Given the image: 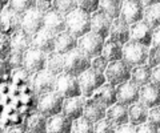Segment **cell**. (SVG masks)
I'll return each instance as SVG.
<instances>
[{
    "mask_svg": "<svg viewBox=\"0 0 160 133\" xmlns=\"http://www.w3.org/2000/svg\"><path fill=\"white\" fill-rule=\"evenodd\" d=\"M55 37L56 35H53L46 28H42L32 36V48H36L48 55L55 51Z\"/></svg>",
    "mask_w": 160,
    "mask_h": 133,
    "instance_id": "17",
    "label": "cell"
},
{
    "mask_svg": "<svg viewBox=\"0 0 160 133\" xmlns=\"http://www.w3.org/2000/svg\"><path fill=\"white\" fill-rule=\"evenodd\" d=\"M106 81L118 87L131 78V68H129L123 60L112 61L108 64L106 72H104Z\"/></svg>",
    "mask_w": 160,
    "mask_h": 133,
    "instance_id": "8",
    "label": "cell"
},
{
    "mask_svg": "<svg viewBox=\"0 0 160 133\" xmlns=\"http://www.w3.org/2000/svg\"><path fill=\"white\" fill-rule=\"evenodd\" d=\"M71 133H93V122L84 119V117L73 120Z\"/></svg>",
    "mask_w": 160,
    "mask_h": 133,
    "instance_id": "36",
    "label": "cell"
},
{
    "mask_svg": "<svg viewBox=\"0 0 160 133\" xmlns=\"http://www.w3.org/2000/svg\"><path fill=\"white\" fill-rule=\"evenodd\" d=\"M8 2L9 0H0V4H2V6H7Z\"/></svg>",
    "mask_w": 160,
    "mask_h": 133,
    "instance_id": "54",
    "label": "cell"
},
{
    "mask_svg": "<svg viewBox=\"0 0 160 133\" xmlns=\"http://www.w3.org/2000/svg\"><path fill=\"white\" fill-rule=\"evenodd\" d=\"M72 121L59 113L47 120V133H71Z\"/></svg>",
    "mask_w": 160,
    "mask_h": 133,
    "instance_id": "27",
    "label": "cell"
},
{
    "mask_svg": "<svg viewBox=\"0 0 160 133\" xmlns=\"http://www.w3.org/2000/svg\"><path fill=\"white\" fill-rule=\"evenodd\" d=\"M47 117L40 112H32L23 120V126L27 133H47Z\"/></svg>",
    "mask_w": 160,
    "mask_h": 133,
    "instance_id": "20",
    "label": "cell"
},
{
    "mask_svg": "<svg viewBox=\"0 0 160 133\" xmlns=\"http://www.w3.org/2000/svg\"><path fill=\"white\" fill-rule=\"evenodd\" d=\"M75 48H78V37H75L69 32L64 31L55 37V52L66 55Z\"/></svg>",
    "mask_w": 160,
    "mask_h": 133,
    "instance_id": "26",
    "label": "cell"
},
{
    "mask_svg": "<svg viewBox=\"0 0 160 133\" xmlns=\"http://www.w3.org/2000/svg\"><path fill=\"white\" fill-rule=\"evenodd\" d=\"M147 65L151 68H156L160 65V49L159 48H153V47L148 48Z\"/></svg>",
    "mask_w": 160,
    "mask_h": 133,
    "instance_id": "42",
    "label": "cell"
},
{
    "mask_svg": "<svg viewBox=\"0 0 160 133\" xmlns=\"http://www.w3.org/2000/svg\"><path fill=\"white\" fill-rule=\"evenodd\" d=\"M115 133H135V126L131 125L128 122V124H123V125H119L116 126V131Z\"/></svg>",
    "mask_w": 160,
    "mask_h": 133,
    "instance_id": "50",
    "label": "cell"
},
{
    "mask_svg": "<svg viewBox=\"0 0 160 133\" xmlns=\"http://www.w3.org/2000/svg\"><path fill=\"white\" fill-rule=\"evenodd\" d=\"M106 112L107 108H104L102 104L95 101L92 97L86 98L84 101V108H83V117L89 120L91 122H98L100 120L106 119Z\"/></svg>",
    "mask_w": 160,
    "mask_h": 133,
    "instance_id": "23",
    "label": "cell"
},
{
    "mask_svg": "<svg viewBox=\"0 0 160 133\" xmlns=\"http://www.w3.org/2000/svg\"><path fill=\"white\" fill-rule=\"evenodd\" d=\"M43 21L44 13L33 7L22 15V29L24 32H27L28 35L33 36L35 33L43 28Z\"/></svg>",
    "mask_w": 160,
    "mask_h": 133,
    "instance_id": "14",
    "label": "cell"
},
{
    "mask_svg": "<svg viewBox=\"0 0 160 133\" xmlns=\"http://www.w3.org/2000/svg\"><path fill=\"white\" fill-rule=\"evenodd\" d=\"M46 2H52V0H46Z\"/></svg>",
    "mask_w": 160,
    "mask_h": 133,
    "instance_id": "56",
    "label": "cell"
},
{
    "mask_svg": "<svg viewBox=\"0 0 160 133\" xmlns=\"http://www.w3.org/2000/svg\"><path fill=\"white\" fill-rule=\"evenodd\" d=\"M31 76L29 73L23 69V68H19V69H13V78L15 80H19L20 83H24L26 80H31Z\"/></svg>",
    "mask_w": 160,
    "mask_h": 133,
    "instance_id": "46",
    "label": "cell"
},
{
    "mask_svg": "<svg viewBox=\"0 0 160 133\" xmlns=\"http://www.w3.org/2000/svg\"><path fill=\"white\" fill-rule=\"evenodd\" d=\"M108 39L119 43L120 45H124L129 41V26L120 17L113 19L111 23V28H109Z\"/></svg>",
    "mask_w": 160,
    "mask_h": 133,
    "instance_id": "21",
    "label": "cell"
},
{
    "mask_svg": "<svg viewBox=\"0 0 160 133\" xmlns=\"http://www.w3.org/2000/svg\"><path fill=\"white\" fill-rule=\"evenodd\" d=\"M144 16V7L140 4L139 0H123L122 9H120L119 17L126 21L128 26L143 20Z\"/></svg>",
    "mask_w": 160,
    "mask_h": 133,
    "instance_id": "12",
    "label": "cell"
},
{
    "mask_svg": "<svg viewBox=\"0 0 160 133\" xmlns=\"http://www.w3.org/2000/svg\"><path fill=\"white\" fill-rule=\"evenodd\" d=\"M151 83L155 84L158 88H160V65L156 68H152V73H151Z\"/></svg>",
    "mask_w": 160,
    "mask_h": 133,
    "instance_id": "48",
    "label": "cell"
},
{
    "mask_svg": "<svg viewBox=\"0 0 160 133\" xmlns=\"http://www.w3.org/2000/svg\"><path fill=\"white\" fill-rule=\"evenodd\" d=\"M4 61L8 64V67L11 68L12 71L13 69H19V68L23 67V53L16 52V51H11Z\"/></svg>",
    "mask_w": 160,
    "mask_h": 133,
    "instance_id": "38",
    "label": "cell"
},
{
    "mask_svg": "<svg viewBox=\"0 0 160 133\" xmlns=\"http://www.w3.org/2000/svg\"><path fill=\"white\" fill-rule=\"evenodd\" d=\"M88 68H91V59H88L78 48L64 55V73L78 77Z\"/></svg>",
    "mask_w": 160,
    "mask_h": 133,
    "instance_id": "2",
    "label": "cell"
},
{
    "mask_svg": "<svg viewBox=\"0 0 160 133\" xmlns=\"http://www.w3.org/2000/svg\"><path fill=\"white\" fill-rule=\"evenodd\" d=\"M102 56L107 59L108 63L122 60L123 56V45H120L119 43L111 40V39H106L104 45L102 49Z\"/></svg>",
    "mask_w": 160,
    "mask_h": 133,
    "instance_id": "31",
    "label": "cell"
},
{
    "mask_svg": "<svg viewBox=\"0 0 160 133\" xmlns=\"http://www.w3.org/2000/svg\"><path fill=\"white\" fill-rule=\"evenodd\" d=\"M78 8L87 12L88 15H92L99 9V0H76Z\"/></svg>",
    "mask_w": 160,
    "mask_h": 133,
    "instance_id": "40",
    "label": "cell"
},
{
    "mask_svg": "<svg viewBox=\"0 0 160 133\" xmlns=\"http://www.w3.org/2000/svg\"><path fill=\"white\" fill-rule=\"evenodd\" d=\"M148 57V47H144L139 43L129 40L123 45V56L122 60L127 64L129 68L147 64Z\"/></svg>",
    "mask_w": 160,
    "mask_h": 133,
    "instance_id": "5",
    "label": "cell"
},
{
    "mask_svg": "<svg viewBox=\"0 0 160 133\" xmlns=\"http://www.w3.org/2000/svg\"><path fill=\"white\" fill-rule=\"evenodd\" d=\"M159 133H160V129H159Z\"/></svg>",
    "mask_w": 160,
    "mask_h": 133,
    "instance_id": "57",
    "label": "cell"
},
{
    "mask_svg": "<svg viewBox=\"0 0 160 133\" xmlns=\"http://www.w3.org/2000/svg\"><path fill=\"white\" fill-rule=\"evenodd\" d=\"M78 80H79V87H80L82 96L86 98L92 97L95 91H98L104 83H107L103 73H99L95 69H92V68H88L82 75H79Z\"/></svg>",
    "mask_w": 160,
    "mask_h": 133,
    "instance_id": "3",
    "label": "cell"
},
{
    "mask_svg": "<svg viewBox=\"0 0 160 133\" xmlns=\"http://www.w3.org/2000/svg\"><path fill=\"white\" fill-rule=\"evenodd\" d=\"M63 100L64 98L55 91L43 93V95L38 96L36 111L42 113L43 116H46L47 119H49V117L56 116V115H59V113H62Z\"/></svg>",
    "mask_w": 160,
    "mask_h": 133,
    "instance_id": "4",
    "label": "cell"
},
{
    "mask_svg": "<svg viewBox=\"0 0 160 133\" xmlns=\"http://www.w3.org/2000/svg\"><path fill=\"white\" fill-rule=\"evenodd\" d=\"M139 96H140V88L135 84V83H132L131 80H128V81L116 87L118 102H122V104L127 105V107L138 102Z\"/></svg>",
    "mask_w": 160,
    "mask_h": 133,
    "instance_id": "15",
    "label": "cell"
},
{
    "mask_svg": "<svg viewBox=\"0 0 160 133\" xmlns=\"http://www.w3.org/2000/svg\"><path fill=\"white\" fill-rule=\"evenodd\" d=\"M116 126L107 119H103L93 124V133H115Z\"/></svg>",
    "mask_w": 160,
    "mask_h": 133,
    "instance_id": "39",
    "label": "cell"
},
{
    "mask_svg": "<svg viewBox=\"0 0 160 133\" xmlns=\"http://www.w3.org/2000/svg\"><path fill=\"white\" fill-rule=\"evenodd\" d=\"M35 8L39 9L40 12L46 13L49 9H52V4H51V2H46V0H36V2H35Z\"/></svg>",
    "mask_w": 160,
    "mask_h": 133,
    "instance_id": "47",
    "label": "cell"
},
{
    "mask_svg": "<svg viewBox=\"0 0 160 133\" xmlns=\"http://www.w3.org/2000/svg\"><path fill=\"white\" fill-rule=\"evenodd\" d=\"M143 20L148 23L153 29L160 27V4H155V6L144 8Z\"/></svg>",
    "mask_w": 160,
    "mask_h": 133,
    "instance_id": "34",
    "label": "cell"
},
{
    "mask_svg": "<svg viewBox=\"0 0 160 133\" xmlns=\"http://www.w3.org/2000/svg\"><path fill=\"white\" fill-rule=\"evenodd\" d=\"M152 35L153 28L144 20H140L132 24V26H129V40L142 44L144 47H151Z\"/></svg>",
    "mask_w": 160,
    "mask_h": 133,
    "instance_id": "13",
    "label": "cell"
},
{
    "mask_svg": "<svg viewBox=\"0 0 160 133\" xmlns=\"http://www.w3.org/2000/svg\"><path fill=\"white\" fill-rule=\"evenodd\" d=\"M106 39L96 35L93 32H88L84 36L78 39V49L83 52L88 59H93L102 55V49Z\"/></svg>",
    "mask_w": 160,
    "mask_h": 133,
    "instance_id": "6",
    "label": "cell"
},
{
    "mask_svg": "<svg viewBox=\"0 0 160 133\" xmlns=\"http://www.w3.org/2000/svg\"><path fill=\"white\" fill-rule=\"evenodd\" d=\"M6 129H7V126H6V124L0 120V133H6Z\"/></svg>",
    "mask_w": 160,
    "mask_h": 133,
    "instance_id": "53",
    "label": "cell"
},
{
    "mask_svg": "<svg viewBox=\"0 0 160 133\" xmlns=\"http://www.w3.org/2000/svg\"><path fill=\"white\" fill-rule=\"evenodd\" d=\"M139 2H140V4H142L144 8L155 6V4H160V0H139Z\"/></svg>",
    "mask_w": 160,
    "mask_h": 133,
    "instance_id": "52",
    "label": "cell"
},
{
    "mask_svg": "<svg viewBox=\"0 0 160 133\" xmlns=\"http://www.w3.org/2000/svg\"><path fill=\"white\" fill-rule=\"evenodd\" d=\"M151 73H152V68L148 67L147 64L133 67L131 68V78L129 80L135 83L139 88H142L151 83Z\"/></svg>",
    "mask_w": 160,
    "mask_h": 133,
    "instance_id": "29",
    "label": "cell"
},
{
    "mask_svg": "<svg viewBox=\"0 0 160 133\" xmlns=\"http://www.w3.org/2000/svg\"><path fill=\"white\" fill-rule=\"evenodd\" d=\"M151 47H153V48H159V49H160V27H158V28H155V29H153Z\"/></svg>",
    "mask_w": 160,
    "mask_h": 133,
    "instance_id": "49",
    "label": "cell"
},
{
    "mask_svg": "<svg viewBox=\"0 0 160 133\" xmlns=\"http://www.w3.org/2000/svg\"><path fill=\"white\" fill-rule=\"evenodd\" d=\"M2 9H3V6H2V4H0V12H2Z\"/></svg>",
    "mask_w": 160,
    "mask_h": 133,
    "instance_id": "55",
    "label": "cell"
},
{
    "mask_svg": "<svg viewBox=\"0 0 160 133\" xmlns=\"http://www.w3.org/2000/svg\"><path fill=\"white\" fill-rule=\"evenodd\" d=\"M111 23H112L111 19L106 13H103L102 11L98 9L96 12L91 15V32L102 36L103 39H108Z\"/></svg>",
    "mask_w": 160,
    "mask_h": 133,
    "instance_id": "19",
    "label": "cell"
},
{
    "mask_svg": "<svg viewBox=\"0 0 160 133\" xmlns=\"http://www.w3.org/2000/svg\"><path fill=\"white\" fill-rule=\"evenodd\" d=\"M147 117H148V108L144 107L140 101L128 107V120L131 125L138 126L140 124H144V122H147Z\"/></svg>",
    "mask_w": 160,
    "mask_h": 133,
    "instance_id": "30",
    "label": "cell"
},
{
    "mask_svg": "<svg viewBox=\"0 0 160 133\" xmlns=\"http://www.w3.org/2000/svg\"><path fill=\"white\" fill-rule=\"evenodd\" d=\"M6 133H27L26 129H24L23 124H19V125H9L7 126Z\"/></svg>",
    "mask_w": 160,
    "mask_h": 133,
    "instance_id": "51",
    "label": "cell"
},
{
    "mask_svg": "<svg viewBox=\"0 0 160 133\" xmlns=\"http://www.w3.org/2000/svg\"><path fill=\"white\" fill-rule=\"evenodd\" d=\"M51 4H52V9L62 13L63 16H67L68 13L78 9L76 0H52Z\"/></svg>",
    "mask_w": 160,
    "mask_h": 133,
    "instance_id": "35",
    "label": "cell"
},
{
    "mask_svg": "<svg viewBox=\"0 0 160 133\" xmlns=\"http://www.w3.org/2000/svg\"><path fill=\"white\" fill-rule=\"evenodd\" d=\"M55 92L59 93L63 98L82 96L78 77L71 76V75L64 73V72L56 76V81H55Z\"/></svg>",
    "mask_w": 160,
    "mask_h": 133,
    "instance_id": "7",
    "label": "cell"
},
{
    "mask_svg": "<svg viewBox=\"0 0 160 133\" xmlns=\"http://www.w3.org/2000/svg\"><path fill=\"white\" fill-rule=\"evenodd\" d=\"M9 40H11V51L24 53L27 49L32 47V36L28 35L27 32H24L23 29L13 32L9 36Z\"/></svg>",
    "mask_w": 160,
    "mask_h": 133,
    "instance_id": "28",
    "label": "cell"
},
{
    "mask_svg": "<svg viewBox=\"0 0 160 133\" xmlns=\"http://www.w3.org/2000/svg\"><path fill=\"white\" fill-rule=\"evenodd\" d=\"M35 2L36 0H9L7 6L12 8L13 11H16L18 13L23 15L24 12H27L35 7Z\"/></svg>",
    "mask_w": 160,
    "mask_h": 133,
    "instance_id": "37",
    "label": "cell"
},
{
    "mask_svg": "<svg viewBox=\"0 0 160 133\" xmlns=\"http://www.w3.org/2000/svg\"><path fill=\"white\" fill-rule=\"evenodd\" d=\"M135 133H159V129L149 122H144V124L135 126Z\"/></svg>",
    "mask_w": 160,
    "mask_h": 133,
    "instance_id": "45",
    "label": "cell"
},
{
    "mask_svg": "<svg viewBox=\"0 0 160 133\" xmlns=\"http://www.w3.org/2000/svg\"><path fill=\"white\" fill-rule=\"evenodd\" d=\"M46 71L58 76L64 72V55H60L58 52H51L47 55L46 59Z\"/></svg>",
    "mask_w": 160,
    "mask_h": 133,
    "instance_id": "32",
    "label": "cell"
},
{
    "mask_svg": "<svg viewBox=\"0 0 160 133\" xmlns=\"http://www.w3.org/2000/svg\"><path fill=\"white\" fill-rule=\"evenodd\" d=\"M11 52V40L8 35L0 33V60H6Z\"/></svg>",
    "mask_w": 160,
    "mask_h": 133,
    "instance_id": "41",
    "label": "cell"
},
{
    "mask_svg": "<svg viewBox=\"0 0 160 133\" xmlns=\"http://www.w3.org/2000/svg\"><path fill=\"white\" fill-rule=\"evenodd\" d=\"M84 101H86V97H83V96L64 98L63 107H62V115L66 116L67 119L71 120V121L83 117Z\"/></svg>",
    "mask_w": 160,
    "mask_h": 133,
    "instance_id": "16",
    "label": "cell"
},
{
    "mask_svg": "<svg viewBox=\"0 0 160 133\" xmlns=\"http://www.w3.org/2000/svg\"><path fill=\"white\" fill-rule=\"evenodd\" d=\"M139 101L146 108H148V109L159 107L160 105V88H158L152 83L142 87L140 88Z\"/></svg>",
    "mask_w": 160,
    "mask_h": 133,
    "instance_id": "22",
    "label": "cell"
},
{
    "mask_svg": "<svg viewBox=\"0 0 160 133\" xmlns=\"http://www.w3.org/2000/svg\"><path fill=\"white\" fill-rule=\"evenodd\" d=\"M47 55L36 48H29L23 53V69H26L29 75L46 69Z\"/></svg>",
    "mask_w": 160,
    "mask_h": 133,
    "instance_id": "10",
    "label": "cell"
},
{
    "mask_svg": "<svg viewBox=\"0 0 160 133\" xmlns=\"http://www.w3.org/2000/svg\"><path fill=\"white\" fill-rule=\"evenodd\" d=\"M66 31L78 39L91 32V15L79 8L68 13L66 16Z\"/></svg>",
    "mask_w": 160,
    "mask_h": 133,
    "instance_id": "1",
    "label": "cell"
},
{
    "mask_svg": "<svg viewBox=\"0 0 160 133\" xmlns=\"http://www.w3.org/2000/svg\"><path fill=\"white\" fill-rule=\"evenodd\" d=\"M122 3L123 0H99V11L106 13L111 20H113L119 17Z\"/></svg>",
    "mask_w": 160,
    "mask_h": 133,
    "instance_id": "33",
    "label": "cell"
},
{
    "mask_svg": "<svg viewBox=\"0 0 160 133\" xmlns=\"http://www.w3.org/2000/svg\"><path fill=\"white\" fill-rule=\"evenodd\" d=\"M43 28L48 29L53 35H59L66 31V16L56 12L55 9H49L48 12L44 13Z\"/></svg>",
    "mask_w": 160,
    "mask_h": 133,
    "instance_id": "18",
    "label": "cell"
},
{
    "mask_svg": "<svg viewBox=\"0 0 160 133\" xmlns=\"http://www.w3.org/2000/svg\"><path fill=\"white\" fill-rule=\"evenodd\" d=\"M106 119L108 121H111L115 126L128 124V107L122 104V102H115L113 105L107 108L106 112Z\"/></svg>",
    "mask_w": 160,
    "mask_h": 133,
    "instance_id": "25",
    "label": "cell"
},
{
    "mask_svg": "<svg viewBox=\"0 0 160 133\" xmlns=\"http://www.w3.org/2000/svg\"><path fill=\"white\" fill-rule=\"evenodd\" d=\"M108 64L109 63L107 61V59H104L102 55L91 59V68L95 69L96 72H99V73H103V75H104V72H106V69H107Z\"/></svg>",
    "mask_w": 160,
    "mask_h": 133,
    "instance_id": "43",
    "label": "cell"
},
{
    "mask_svg": "<svg viewBox=\"0 0 160 133\" xmlns=\"http://www.w3.org/2000/svg\"><path fill=\"white\" fill-rule=\"evenodd\" d=\"M92 98L95 101H98L99 104H102L104 108H109L118 101L116 100V87L109 84V83H104L98 91H95V93L92 95Z\"/></svg>",
    "mask_w": 160,
    "mask_h": 133,
    "instance_id": "24",
    "label": "cell"
},
{
    "mask_svg": "<svg viewBox=\"0 0 160 133\" xmlns=\"http://www.w3.org/2000/svg\"><path fill=\"white\" fill-rule=\"evenodd\" d=\"M147 122H149V124H152L153 126H156L158 129H160V105L148 109Z\"/></svg>",
    "mask_w": 160,
    "mask_h": 133,
    "instance_id": "44",
    "label": "cell"
},
{
    "mask_svg": "<svg viewBox=\"0 0 160 133\" xmlns=\"http://www.w3.org/2000/svg\"><path fill=\"white\" fill-rule=\"evenodd\" d=\"M55 81H56V76L49 73L48 71L43 69L40 72L33 73L31 76V89L33 91L35 95H43L47 92H52L55 91Z\"/></svg>",
    "mask_w": 160,
    "mask_h": 133,
    "instance_id": "11",
    "label": "cell"
},
{
    "mask_svg": "<svg viewBox=\"0 0 160 133\" xmlns=\"http://www.w3.org/2000/svg\"><path fill=\"white\" fill-rule=\"evenodd\" d=\"M19 29H22V15L8 6H3L0 12V33L11 36Z\"/></svg>",
    "mask_w": 160,
    "mask_h": 133,
    "instance_id": "9",
    "label": "cell"
}]
</instances>
